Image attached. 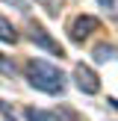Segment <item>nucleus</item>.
<instances>
[{
	"mask_svg": "<svg viewBox=\"0 0 118 121\" xmlns=\"http://www.w3.org/2000/svg\"><path fill=\"white\" fill-rule=\"evenodd\" d=\"M24 74H27L30 86L38 89V92H44V95H62L65 86H68L62 71H59L56 65H50V62H44V59H38V56H30V59H27Z\"/></svg>",
	"mask_w": 118,
	"mask_h": 121,
	"instance_id": "f257e3e1",
	"label": "nucleus"
},
{
	"mask_svg": "<svg viewBox=\"0 0 118 121\" xmlns=\"http://www.w3.org/2000/svg\"><path fill=\"white\" fill-rule=\"evenodd\" d=\"M27 39L33 41V44H38V47H44L47 53H53V56H59V59L65 56V47L59 44V41L53 39V35L47 33V30L41 27L38 21H27Z\"/></svg>",
	"mask_w": 118,
	"mask_h": 121,
	"instance_id": "f03ea898",
	"label": "nucleus"
},
{
	"mask_svg": "<svg viewBox=\"0 0 118 121\" xmlns=\"http://www.w3.org/2000/svg\"><path fill=\"white\" fill-rule=\"evenodd\" d=\"M97 30H100V21L94 15H77L74 21H71V30H68V33H71V41H86L88 35L97 33Z\"/></svg>",
	"mask_w": 118,
	"mask_h": 121,
	"instance_id": "7ed1b4c3",
	"label": "nucleus"
},
{
	"mask_svg": "<svg viewBox=\"0 0 118 121\" xmlns=\"http://www.w3.org/2000/svg\"><path fill=\"white\" fill-rule=\"evenodd\" d=\"M74 83H77V89H80L83 95H97L100 92V80H97V74H94L88 65H77L74 68Z\"/></svg>",
	"mask_w": 118,
	"mask_h": 121,
	"instance_id": "20e7f679",
	"label": "nucleus"
},
{
	"mask_svg": "<svg viewBox=\"0 0 118 121\" xmlns=\"http://www.w3.org/2000/svg\"><path fill=\"white\" fill-rule=\"evenodd\" d=\"M24 118H27V121H62V118H59V112L35 109V106H27V109H24Z\"/></svg>",
	"mask_w": 118,
	"mask_h": 121,
	"instance_id": "39448f33",
	"label": "nucleus"
},
{
	"mask_svg": "<svg viewBox=\"0 0 118 121\" xmlns=\"http://www.w3.org/2000/svg\"><path fill=\"white\" fill-rule=\"evenodd\" d=\"M0 41H3V44H15L18 41V30L12 27V21L6 15H0Z\"/></svg>",
	"mask_w": 118,
	"mask_h": 121,
	"instance_id": "423d86ee",
	"label": "nucleus"
},
{
	"mask_svg": "<svg viewBox=\"0 0 118 121\" xmlns=\"http://www.w3.org/2000/svg\"><path fill=\"white\" fill-rule=\"evenodd\" d=\"M115 47H106V44H100L97 50H94V56H97V62H103V59H115Z\"/></svg>",
	"mask_w": 118,
	"mask_h": 121,
	"instance_id": "0eeeda50",
	"label": "nucleus"
},
{
	"mask_svg": "<svg viewBox=\"0 0 118 121\" xmlns=\"http://www.w3.org/2000/svg\"><path fill=\"white\" fill-rule=\"evenodd\" d=\"M0 71H3V74H9V77L18 71V68H15V62H12V59H6L3 53H0Z\"/></svg>",
	"mask_w": 118,
	"mask_h": 121,
	"instance_id": "6e6552de",
	"label": "nucleus"
},
{
	"mask_svg": "<svg viewBox=\"0 0 118 121\" xmlns=\"http://www.w3.org/2000/svg\"><path fill=\"white\" fill-rule=\"evenodd\" d=\"M59 115H62V118H68V121H83L74 109H68V106H62V109H59Z\"/></svg>",
	"mask_w": 118,
	"mask_h": 121,
	"instance_id": "1a4fd4ad",
	"label": "nucleus"
},
{
	"mask_svg": "<svg viewBox=\"0 0 118 121\" xmlns=\"http://www.w3.org/2000/svg\"><path fill=\"white\" fill-rule=\"evenodd\" d=\"M100 6H106V9H112V6H115V0H97Z\"/></svg>",
	"mask_w": 118,
	"mask_h": 121,
	"instance_id": "9d476101",
	"label": "nucleus"
},
{
	"mask_svg": "<svg viewBox=\"0 0 118 121\" xmlns=\"http://www.w3.org/2000/svg\"><path fill=\"white\" fill-rule=\"evenodd\" d=\"M41 3H44V6H47L50 12H56V9H53V0H41Z\"/></svg>",
	"mask_w": 118,
	"mask_h": 121,
	"instance_id": "9b49d317",
	"label": "nucleus"
},
{
	"mask_svg": "<svg viewBox=\"0 0 118 121\" xmlns=\"http://www.w3.org/2000/svg\"><path fill=\"white\" fill-rule=\"evenodd\" d=\"M12 3H18V6H24V0H12Z\"/></svg>",
	"mask_w": 118,
	"mask_h": 121,
	"instance_id": "f8f14e48",
	"label": "nucleus"
},
{
	"mask_svg": "<svg viewBox=\"0 0 118 121\" xmlns=\"http://www.w3.org/2000/svg\"><path fill=\"white\" fill-rule=\"evenodd\" d=\"M109 104H112V106H118V100H115V98H112V100H109Z\"/></svg>",
	"mask_w": 118,
	"mask_h": 121,
	"instance_id": "ddd939ff",
	"label": "nucleus"
}]
</instances>
